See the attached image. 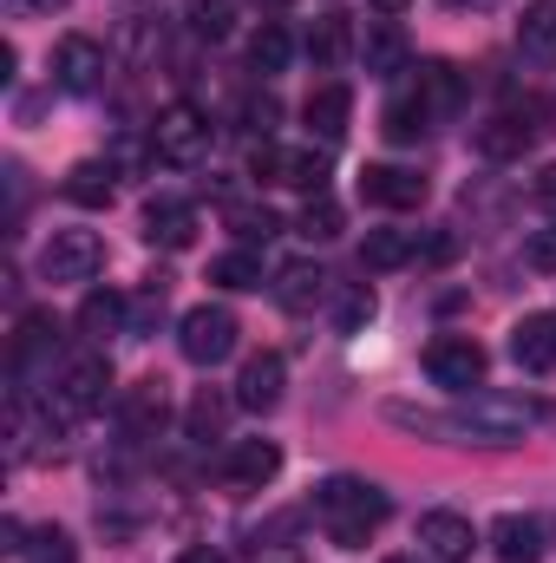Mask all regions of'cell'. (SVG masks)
Returning a JSON list of instances; mask_svg holds the SVG:
<instances>
[{
	"mask_svg": "<svg viewBox=\"0 0 556 563\" xmlns=\"http://www.w3.org/2000/svg\"><path fill=\"white\" fill-rule=\"evenodd\" d=\"M387 420L400 426V432L438 439V445H518L531 426L544 420V407L537 400H518V394H465L452 413H425V407L393 400Z\"/></svg>",
	"mask_w": 556,
	"mask_h": 563,
	"instance_id": "cell-1",
	"label": "cell"
},
{
	"mask_svg": "<svg viewBox=\"0 0 556 563\" xmlns=\"http://www.w3.org/2000/svg\"><path fill=\"white\" fill-rule=\"evenodd\" d=\"M314 518H321V531H327L341 551H367V538L393 518V498H387L380 485H367V478L334 472V478L314 485Z\"/></svg>",
	"mask_w": 556,
	"mask_h": 563,
	"instance_id": "cell-2",
	"label": "cell"
},
{
	"mask_svg": "<svg viewBox=\"0 0 556 563\" xmlns=\"http://www.w3.org/2000/svg\"><path fill=\"white\" fill-rule=\"evenodd\" d=\"M105 400H112V361L105 354H79V361L59 367V380L46 394V420H53V432H66L73 420L99 413Z\"/></svg>",
	"mask_w": 556,
	"mask_h": 563,
	"instance_id": "cell-3",
	"label": "cell"
},
{
	"mask_svg": "<svg viewBox=\"0 0 556 563\" xmlns=\"http://www.w3.org/2000/svg\"><path fill=\"white\" fill-rule=\"evenodd\" d=\"M210 151H216V125H210L190 99H177V106H164V112L151 119V157H157V164L197 170V164H210Z\"/></svg>",
	"mask_w": 556,
	"mask_h": 563,
	"instance_id": "cell-4",
	"label": "cell"
},
{
	"mask_svg": "<svg viewBox=\"0 0 556 563\" xmlns=\"http://www.w3.org/2000/svg\"><path fill=\"white\" fill-rule=\"evenodd\" d=\"M249 177H256V184H281V190H308V197H321V190H327V157H321L314 144L263 139L256 151H249Z\"/></svg>",
	"mask_w": 556,
	"mask_h": 563,
	"instance_id": "cell-5",
	"label": "cell"
},
{
	"mask_svg": "<svg viewBox=\"0 0 556 563\" xmlns=\"http://www.w3.org/2000/svg\"><path fill=\"white\" fill-rule=\"evenodd\" d=\"M236 314L223 308V301H203V308H190L184 321H177V347H184V361L190 367H223L230 354H236Z\"/></svg>",
	"mask_w": 556,
	"mask_h": 563,
	"instance_id": "cell-6",
	"label": "cell"
},
{
	"mask_svg": "<svg viewBox=\"0 0 556 563\" xmlns=\"http://www.w3.org/2000/svg\"><path fill=\"white\" fill-rule=\"evenodd\" d=\"M485 367H491V354H485L471 334H438V341L425 347V380L445 387V394H458V400L485 387Z\"/></svg>",
	"mask_w": 556,
	"mask_h": 563,
	"instance_id": "cell-7",
	"label": "cell"
},
{
	"mask_svg": "<svg viewBox=\"0 0 556 563\" xmlns=\"http://www.w3.org/2000/svg\"><path fill=\"white\" fill-rule=\"evenodd\" d=\"M53 354H59V321H53V308H20V321H13V354H7L13 400L33 394V367L53 361Z\"/></svg>",
	"mask_w": 556,
	"mask_h": 563,
	"instance_id": "cell-8",
	"label": "cell"
},
{
	"mask_svg": "<svg viewBox=\"0 0 556 563\" xmlns=\"http://www.w3.org/2000/svg\"><path fill=\"white\" fill-rule=\"evenodd\" d=\"M105 73H112V53L92 40V33H66L59 53H53V86L73 92V99H92L105 92Z\"/></svg>",
	"mask_w": 556,
	"mask_h": 563,
	"instance_id": "cell-9",
	"label": "cell"
},
{
	"mask_svg": "<svg viewBox=\"0 0 556 563\" xmlns=\"http://www.w3.org/2000/svg\"><path fill=\"white\" fill-rule=\"evenodd\" d=\"M105 269V236L99 230H53V243L40 250V276L53 282H92Z\"/></svg>",
	"mask_w": 556,
	"mask_h": 563,
	"instance_id": "cell-10",
	"label": "cell"
},
{
	"mask_svg": "<svg viewBox=\"0 0 556 563\" xmlns=\"http://www.w3.org/2000/svg\"><path fill=\"white\" fill-rule=\"evenodd\" d=\"M537 132H544V106H504V112H491L478 132H471V144L491 157V164H504V157H524L531 144H537Z\"/></svg>",
	"mask_w": 556,
	"mask_h": 563,
	"instance_id": "cell-11",
	"label": "cell"
},
{
	"mask_svg": "<svg viewBox=\"0 0 556 563\" xmlns=\"http://www.w3.org/2000/svg\"><path fill=\"white\" fill-rule=\"evenodd\" d=\"M425 197H432V184L413 164H367L360 170V203H374V210H419Z\"/></svg>",
	"mask_w": 556,
	"mask_h": 563,
	"instance_id": "cell-12",
	"label": "cell"
},
{
	"mask_svg": "<svg viewBox=\"0 0 556 563\" xmlns=\"http://www.w3.org/2000/svg\"><path fill=\"white\" fill-rule=\"evenodd\" d=\"M281 394H288V361L281 354H249L243 361V374H236V407L243 413H276L281 407Z\"/></svg>",
	"mask_w": 556,
	"mask_h": 563,
	"instance_id": "cell-13",
	"label": "cell"
},
{
	"mask_svg": "<svg viewBox=\"0 0 556 563\" xmlns=\"http://www.w3.org/2000/svg\"><path fill=\"white\" fill-rule=\"evenodd\" d=\"M276 472H281L276 439H236V445L223 452V485H230V492H263V485H276Z\"/></svg>",
	"mask_w": 556,
	"mask_h": 563,
	"instance_id": "cell-14",
	"label": "cell"
},
{
	"mask_svg": "<svg viewBox=\"0 0 556 563\" xmlns=\"http://www.w3.org/2000/svg\"><path fill=\"white\" fill-rule=\"evenodd\" d=\"M144 243L151 250H190L197 243V210L184 197H151L144 203Z\"/></svg>",
	"mask_w": 556,
	"mask_h": 563,
	"instance_id": "cell-15",
	"label": "cell"
},
{
	"mask_svg": "<svg viewBox=\"0 0 556 563\" xmlns=\"http://www.w3.org/2000/svg\"><path fill=\"white\" fill-rule=\"evenodd\" d=\"M413 92H419V106L432 112V125H445V119L465 106V73H458L452 59H425L413 73Z\"/></svg>",
	"mask_w": 556,
	"mask_h": 563,
	"instance_id": "cell-16",
	"label": "cell"
},
{
	"mask_svg": "<svg viewBox=\"0 0 556 563\" xmlns=\"http://www.w3.org/2000/svg\"><path fill=\"white\" fill-rule=\"evenodd\" d=\"M419 544L438 563H471L478 531H471V518H458V511H425V518H419Z\"/></svg>",
	"mask_w": 556,
	"mask_h": 563,
	"instance_id": "cell-17",
	"label": "cell"
},
{
	"mask_svg": "<svg viewBox=\"0 0 556 563\" xmlns=\"http://www.w3.org/2000/svg\"><path fill=\"white\" fill-rule=\"evenodd\" d=\"M301 119H308V132H314L321 144H341V139H347V119H354V92H347L341 79H327V86H314V92H308Z\"/></svg>",
	"mask_w": 556,
	"mask_h": 563,
	"instance_id": "cell-18",
	"label": "cell"
},
{
	"mask_svg": "<svg viewBox=\"0 0 556 563\" xmlns=\"http://www.w3.org/2000/svg\"><path fill=\"white\" fill-rule=\"evenodd\" d=\"M79 334H86L92 347H105L112 334H132V301H125L119 288H92V295L79 301Z\"/></svg>",
	"mask_w": 556,
	"mask_h": 563,
	"instance_id": "cell-19",
	"label": "cell"
},
{
	"mask_svg": "<svg viewBox=\"0 0 556 563\" xmlns=\"http://www.w3.org/2000/svg\"><path fill=\"white\" fill-rule=\"evenodd\" d=\"M511 361L524 374H556V314H524L511 328Z\"/></svg>",
	"mask_w": 556,
	"mask_h": 563,
	"instance_id": "cell-20",
	"label": "cell"
},
{
	"mask_svg": "<svg viewBox=\"0 0 556 563\" xmlns=\"http://www.w3.org/2000/svg\"><path fill=\"white\" fill-rule=\"evenodd\" d=\"M170 420V400H164V380H138L119 394V426L125 439H157V426Z\"/></svg>",
	"mask_w": 556,
	"mask_h": 563,
	"instance_id": "cell-21",
	"label": "cell"
},
{
	"mask_svg": "<svg viewBox=\"0 0 556 563\" xmlns=\"http://www.w3.org/2000/svg\"><path fill=\"white\" fill-rule=\"evenodd\" d=\"M59 190H66L79 210H105V203L119 197V164H112V157H79Z\"/></svg>",
	"mask_w": 556,
	"mask_h": 563,
	"instance_id": "cell-22",
	"label": "cell"
},
{
	"mask_svg": "<svg viewBox=\"0 0 556 563\" xmlns=\"http://www.w3.org/2000/svg\"><path fill=\"white\" fill-rule=\"evenodd\" d=\"M491 551H498V563H544V525L537 518H524V511H504L498 525H491Z\"/></svg>",
	"mask_w": 556,
	"mask_h": 563,
	"instance_id": "cell-23",
	"label": "cell"
},
{
	"mask_svg": "<svg viewBox=\"0 0 556 563\" xmlns=\"http://www.w3.org/2000/svg\"><path fill=\"white\" fill-rule=\"evenodd\" d=\"M327 288H334V276H327L321 263H288V269L276 276V301L288 308V314H308V308L327 301Z\"/></svg>",
	"mask_w": 556,
	"mask_h": 563,
	"instance_id": "cell-24",
	"label": "cell"
},
{
	"mask_svg": "<svg viewBox=\"0 0 556 563\" xmlns=\"http://www.w3.org/2000/svg\"><path fill=\"white\" fill-rule=\"evenodd\" d=\"M360 59H367V73H374V79H393V73H407L413 46H407V33H400L393 20H374V26H367V40H360Z\"/></svg>",
	"mask_w": 556,
	"mask_h": 563,
	"instance_id": "cell-25",
	"label": "cell"
},
{
	"mask_svg": "<svg viewBox=\"0 0 556 563\" xmlns=\"http://www.w3.org/2000/svg\"><path fill=\"white\" fill-rule=\"evenodd\" d=\"M347 53H354V26H347L341 13H321V20L308 26V59H314V73L347 66Z\"/></svg>",
	"mask_w": 556,
	"mask_h": 563,
	"instance_id": "cell-26",
	"label": "cell"
},
{
	"mask_svg": "<svg viewBox=\"0 0 556 563\" xmlns=\"http://www.w3.org/2000/svg\"><path fill=\"white\" fill-rule=\"evenodd\" d=\"M407 263H419V230H367L360 269H407Z\"/></svg>",
	"mask_w": 556,
	"mask_h": 563,
	"instance_id": "cell-27",
	"label": "cell"
},
{
	"mask_svg": "<svg viewBox=\"0 0 556 563\" xmlns=\"http://www.w3.org/2000/svg\"><path fill=\"white\" fill-rule=\"evenodd\" d=\"M230 394H216V387H197V400L184 407V432L197 439V445H210V439H223V426H230Z\"/></svg>",
	"mask_w": 556,
	"mask_h": 563,
	"instance_id": "cell-28",
	"label": "cell"
},
{
	"mask_svg": "<svg viewBox=\"0 0 556 563\" xmlns=\"http://www.w3.org/2000/svg\"><path fill=\"white\" fill-rule=\"evenodd\" d=\"M380 132H387L393 144H419L425 132H432V112L419 106V92H413V86H407L400 99H387V112H380Z\"/></svg>",
	"mask_w": 556,
	"mask_h": 563,
	"instance_id": "cell-29",
	"label": "cell"
},
{
	"mask_svg": "<svg viewBox=\"0 0 556 563\" xmlns=\"http://www.w3.org/2000/svg\"><path fill=\"white\" fill-rule=\"evenodd\" d=\"M518 46H524V59H556V0L524 7V20H518Z\"/></svg>",
	"mask_w": 556,
	"mask_h": 563,
	"instance_id": "cell-30",
	"label": "cell"
},
{
	"mask_svg": "<svg viewBox=\"0 0 556 563\" xmlns=\"http://www.w3.org/2000/svg\"><path fill=\"white\" fill-rule=\"evenodd\" d=\"M288 53H294V40H288V26H281V20H263V33L249 40V66H256L263 79H276L281 66H288Z\"/></svg>",
	"mask_w": 556,
	"mask_h": 563,
	"instance_id": "cell-31",
	"label": "cell"
},
{
	"mask_svg": "<svg viewBox=\"0 0 556 563\" xmlns=\"http://www.w3.org/2000/svg\"><path fill=\"white\" fill-rule=\"evenodd\" d=\"M210 282H216V288H230V295H249V288H263V256L230 250V256H216V263H210Z\"/></svg>",
	"mask_w": 556,
	"mask_h": 563,
	"instance_id": "cell-32",
	"label": "cell"
},
{
	"mask_svg": "<svg viewBox=\"0 0 556 563\" xmlns=\"http://www.w3.org/2000/svg\"><path fill=\"white\" fill-rule=\"evenodd\" d=\"M223 223H230L243 243H276V236H281V217L269 210V203H230V210H223Z\"/></svg>",
	"mask_w": 556,
	"mask_h": 563,
	"instance_id": "cell-33",
	"label": "cell"
},
{
	"mask_svg": "<svg viewBox=\"0 0 556 563\" xmlns=\"http://www.w3.org/2000/svg\"><path fill=\"white\" fill-rule=\"evenodd\" d=\"M26 563H79V538L66 525H40L26 531Z\"/></svg>",
	"mask_w": 556,
	"mask_h": 563,
	"instance_id": "cell-34",
	"label": "cell"
},
{
	"mask_svg": "<svg viewBox=\"0 0 556 563\" xmlns=\"http://www.w3.org/2000/svg\"><path fill=\"white\" fill-rule=\"evenodd\" d=\"M170 308V276H144V295L132 301V334H151Z\"/></svg>",
	"mask_w": 556,
	"mask_h": 563,
	"instance_id": "cell-35",
	"label": "cell"
},
{
	"mask_svg": "<svg viewBox=\"0 0 556 563\" xmlns=\"http://www.w3.org/2000/svg\"><path fill=\"white\" fill-rule=\"evenodd\" d=\"M230 26H236L230 0H190V33L197 40H230Z\"/></svg>",
	"mask_w": 556,
	"mask_h": 563,
	"instance_id": "cell-36",
	"label": "cell"
},
{
	"mask_svg": "<svg viewBox=\"0 0 556 563\" xmlns=\"http://www.w3.org/2000/svg\"><path fill=\"white\" fill-rule=\"evenodd\" d=\"M308 243H334L341 236V203L334 197H308V210H301V223H294Z\"/></svg>",
	"mask_w": 556,
	"mask_h": 563,
	"instance_id": "cell-37",
	"label": "cell"
},
{
	"mask_svg": "<svg viewBox=\"0 0 556 563\" xmlns=\"http://www.w3.org/2000/svg\"><path fill=\"white\" fill-rule=\"evenodd\" d=\"M367 321H374V288H347V301H341L334 328H341V334H360Z\"/></svg>",
	"mask_w": 556,
	"mask_h": 563,
	"instance_id": "cell-38",
	"label": "cell"
},
{
	"mask_svg": "<svg viewBox=\"0 0 556 563\" xmlns=\"http://www.w3.org/2000/svg\"><path fill=\"white\" fill-rule=\"evenodd\" d=\"M524 263H531L537 276H556V223H551V230H531V236H524Z\"/></svg>",
	"mask_w": 556,
	"mask_h": 563,
	"instance_id": "cell-39",
	"label": "cell"
},
{
	"mask_svg": "<svg viewBox=\"0 0 556 563\" xmlns=\"http://www.w3.org/2000/svg\"><path fill=\"white\" fill-rule=\"evenodd\" d=\"M243 119H249V132H263V139H269V132H276V119H281L276 92H256V99L243 106Z\"/></svg>",
	"mask_w": 556,
	"mask_h": 563,
	"instance_id": "cell-40",
	"label": "cell"
},
{
	"mask_svg": "<svg viewBox=\"0 0 556 563\" xmlns=\"http://www.w3.org/2000/svg\"><path fill=\"white\" fill-rule=\"evenodd\" d=\"M0 551H7V558H26V525H20L13 511L0 518Z\"/></svg>",
	"mask_w": 556,
	"mask_h": 563,
	"instance_id": "cell-41",
	"label": "cell"
},
{
	"mask_svg": "<svg viewBox=\"0 0 556 563\" xmlns=\"http://www.w3.org/2000/svg\"><path fill=\"white\" fill-rule=\"evenodd\" d=\"M531 190H537V203H544V210H556V164L537 170V184H531Z\"/></svg>",
	"mask_w": 556,
	"mask_h": 563,
	"instance_id": "cell-42",
	"label": "cell"
},
{
	"mask_svg": "<svg viewBox=\"0 0 556 563\" xmlns=\"http://www.w3.org/2000/svg\"><path fill=\"white\" fill-rule=\"evenodd\" d=\"M7 7H13V13H66L73 0H7Z\"/></svg>",
	"mask_w": 556,
	"mask_h": 563,
	"instance_id": "cell-43",
	"label": "cell"
},
{
	"mask_svg": "<svg viewBox=\"0 0 556 563\" xmlns=\"http://www.w3.org/2000/svg\"><path fill=\"white\" fill-rule=\"evenodd\" d=\"M177 563H230V558H223V551H210V544H190Z\"/></svg>",
	"mask_w": 556,
	"mask_h": 563,
	"instance_id": "cell-44",
	"label": "cell"
},
{
	"mask_svg": "<svg viewBox=\"0 0 556 563\" xmlns=\"http://www.w3.org/2000/svg\"><path fill=\"white\" fill-rule=\"evenodd\" d=\"M374 7H380V13H400V7H407V0H374Z\"/></svg>",
	"mask_w": 556,
	"mask_h": 563,
	"instance_id": "cell-45",
	"label": "cell"
},
{
	"mask_svg": "<svg viewBox=\"0 0 556 563\" xmlns=\"http://www.w3.org/2000/svg\"><path fill=\"white\" fill-rule=\"evenodd\" d=\"M445 7H491V0H445Z\"/></svg>",
	"mask_w": 556,
	"mask_h": 563,
	"instance_id": "cell-46",
	"label": "cell"
},
{
	"mask_svg": "<svg viewBox=\"0 0 556 563\" xmlns=\"http://www.w3.org/2000/svg\"><path fill=\"white\" fill-rule=\"evenodd\" d=\"M269 563H308V558H294V551H281V558H269Z\"/></svg>",
	"mask_w": 556,
	"mask_h": 563,
	"instance_id": "cell-47",
	"label": "cell"
},
{
	"mask_svg": "<svg viewBox=\"0 0 556 563\" xmlns=\"http://www.w3.org/2000/svg\"><path fill=\"white\" fill-rule=\"evenodd\" d=\"M387 563H419V558H387Z\"/></svg>",
	"mask_w": 556,
	"mask_h": 563,
	"instance_id": "cell-48",
	"label": "cell"
}]
</instances>
